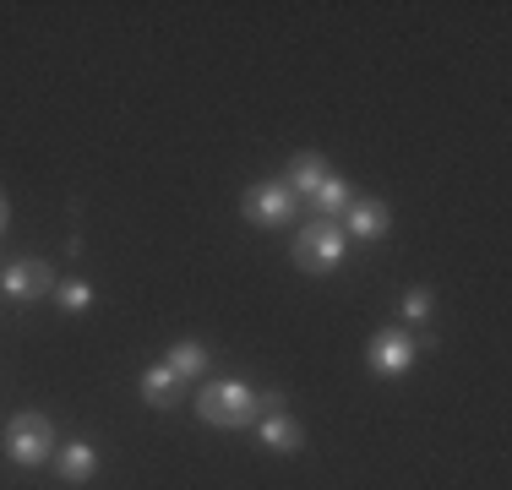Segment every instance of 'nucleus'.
Segmentation results:
<instances>
[{
  "instance_id": "obj_1",
  "label": "nucleus",
  "mask_w": 512,
  "mask_h": 490,
  "mask_svg": "<svg viewBox=\"0 0 512 490\" xmlns=\"http://www.w3.org/2000/svg\"><path fill=\"white\" fill-rule=\"evenodd\" d=\"M0 447H6V458L17 463V469H44V463L55 458V425L44 420V414L22 409V414H11V420H6Z\"/></svg>"
},
{
  "instance_id": "obj_12",
  "label": "nucleus",
  "mask_w": 512,
  "mask_h": 490,
  "mask_svg": "<svg viewBox=\"0 0 512 490\" xmlns=\"http://www.w3.org/2000/svg\"><path fill=\"white\" fill-rule=\"evenodd\" d=\"M137 387H142V403H153V409H164V403L180 392V376L169 371V365H148V371L137 376Z\"/></svg>"
},
{
  "instance_id": "obj_9",
  "label": "nucleus",
  "mask_w": 512,
  "mask_h": 490,
  "mask_svg": "<svg viewBox=\"0 0 512 490\" xmlns=\"http://www.w3.org/2000/svg\"><path fill=\"white\" fill-rule=\"evenodd\" d=\"M387 224H393V213H387V202H349V213H344V229L355 240H382L387 235Z\"/></svg>"
},
{
  "instance_id": "obj_11",
  "label": "nucleus",
  "mask_w": 512,
  "mask_h": 490,
  "mask_svg": "<svg viewBox=\"0 0 512 490\" xmlns=\"http://www.w3.org/2000/svg\"><path fill=\"white\" fill-rule=\"evenodd\" d=\"M311 202H316V218H333V224H338V218L349 213V202H355V191H349L344 175H327L322 186H316Z\"/></svg>"
},
{
  "instance_id": "obj_6",
  "label": "nucleus",
  "mask_w": 512,
  "mask_h": 490,
  "mask_svg": "<svg viewBox=\"0 0 512 490\" xmlns=\"http://www.w3.org/2000/svg\"><path fill=\"white\" fill-rule=\"evenodd\" d=\"M0 289L11 294V300H39L44 289H55V273L44 262H33V256H22V262H11V267H0Z\"/></svg>"
},
{
  "instance_id": "obj_4",
  "label": "nucleus",
  "mask_w": 512,
  "mask_h": 490,
  "mask_svg": "<svg viewBox=\"0 0 512 490\" xmlns=\"http://www.w3.org/2000/svg\"><path fill=\"white\" fill-rule=\"evenodd\" d=\"M240 213H246L251 224H262V229H278V224L295 218V191H289L284 180H256V186L240 196Z\"/></svg>"
},
{
  "instance_id": "obj_10",
  "label": "nucleus",
  "mask_w": 512,
  "mask_h": 490,
  "mask_svg": "<svg viewBox=\"0 0 512 490\" xmlns=\"http://www.w3.org/2000/svg\"><path fill=\"white\" fill-rule=\"evenodd\" d=\"M327 175H333V169H327V158H322V153H295V158H289L284 186L295 191V196H316V186H322Z\"/></svg>"
},
{
  "instance_id": "obj_7",
  "label": "nucleus",
  "mask_w": 512,
  "mask_h": 490,
  "mask_svg": "<svg viewBox=\"0 0 512 490\" xmlns=\"http://www.w3.org/2000/svg\"><path fill=\"white\" fill-rule=\"evenodd\" d=\"M256 441H262L267 452H300V447H306V431H300V420H295V414L267 409L262 420H256Z\"/></svg>"
},
{
  "instance_id": "obj_16",
  "label": "nucleus",
  "mask_w": 512,
  "mask_h": 490,
  "mask_svg": "<svg viewBox=\"0 0 512 490\" xmlns=\"http://www.w3.org/2000/svg\"><path fill=\"white\" fill-rule=\"evenodd\" d=\"M0 235H6V196H0Z\"/></svg>"
},
{
  "instance_id": "obj_14",
  "label": "nucleus",
  "mask_w": 512,
  "mask_h": 490,
  "mask_svg": "<svg viewBox=\"0 0 512 490\" xmlns=\"http://www.w3.org/2000/svg\"><path fill=\"white\" fill-rule=\"evenodd\" d=\"M55 300H60V311H66V316H77V311H88V305L99 300V294H93V284L71 278V284H60V289H55Z\"/></svg>"
},
{
  "instance_id": "obj_3",
  "label": "nucleus",
  "mask_w": 512,
  "mask_h": 490,
  "mask_svg": "<svg viewBox=\"0 0 512 490\" xmlns=\"http://www.w3.org/2000/svg\"><path fill=\"white\" fill-rule=\"evenodd\" d=\"M344 251H349V235L333 218H311L306 235L295 240V262L306 267V273H333V267L344 262Z\"/></svg>"
},
{
  "instance_id": "obj_2",
  "label": "nucleus",
  "mask_w": 512,
  "mask_h": 490,
  "mask_svg": "<svg viewBox=\"0 0 512 490\" xmlns=\"http://www.w3.org/2000/svg\"><path fill=\"white\" fill-rule=\"evenodd\" d=\"M256 392L246 382H207L197 392V420L218 425V431H240V425H256Z\"/></svg>"
},
{
  "instance_id": "obj_5",
  "label": "nucleus",
  "mask_w": 512,
  "mask_h": 490,
  "mask_svg": "<svg viewBox=\"0 0 512 490\" xmlns=\"http://www.w3.org/2000/svg\"><path fill=\"white\" fill-rule=\"evenodd\" d=\"M365 360H371L376 376H404L414 360H420V343L409 333H398V327H382V333L371 338V349H365Z\"/></svg>"
},
{
  "instance_id": "obj_8",
  "label": "nucleus",
  "mask_w": 512,
  "mask_h": 490,
  "mask_svg": "<svg viewBox=\"0 0 512 490\" xmlns=\"http://www.w3.org/2000/svg\"><path fill=\"white\" fill-rule=\"evenodd\" d=\"M55 474L66 485H88L93 474H99V447H93V441H66V447H55Z\"/></svg>"
},
{
  "instance_id": "obj_13",
  "label": "nucleus",
  "mask_w": 512,
  "mask_h": 490,
  "mask_svg": "<svg viewBox=\"0 0 512 490\" xmlns=\"http://www.w3.org/2000/svg\"><path fill=\"white\" fill-rule=\"evenodd\" d=\"M164 365L180 376V382H186V376H202V371H207V349H202L197 338H180V343H169Z\"/></svg>"
},
{
  "instance_id": "obj_15",
  "label": "nucleus",
  "mask_w": 512,
  "mask_h": 490,
  "mask_svg": "<svg viewBox=\"0 0 512 490\" xmlns=\"http://www.w3.org/2000/svg\"><path fill=\"white\" fill-rule=\"evenodd\" d=\"M431 311H436V294L431 289H409L404 294V322L420 327V322H431Z\"/></svg>"
}]
</instances>
